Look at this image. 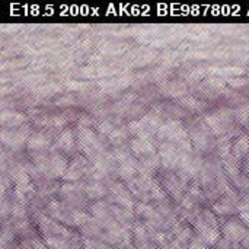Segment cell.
Masks as SVG:
<instances>
[{
  "label": "cell",
  "mask_w": 249,
  "mask_h": 249,
  "mask_svg": "<svg viewBox=\"0 0 249 249\" xmlns=\"http://www.w3.org/2000/svg\"><path fill=\"white\" fill-rule=\"evenodd\" d=\"M156 136L160 140H168L171 143H181L182 140L188 139L187 130L184 128V125L179 121H166L160 125V128L158 130Z\"/></svg>",
  "instance_id": "1"
},
{
  "label": "cell",
  "mask_w": 249,
  "mask_h": 249,
  "mask_svg": "<svg viewBox=\"0 0 249 249\" xmlns=\"http://www.w3.org/2000/svg\"><path fill=\"white\" fill-rule=\"evenodd\" d=\"M249 229L241 222V219H231L222 226V235L231 244L242 242L248 236Z\"/></svg>",
  "instance_id": "2"
},
{
  "label": "cell",
  "mask_w": 249,
  "mask_h": 249,
  "mask_svg": "<svg viewBox=\"0 0 249 249\" xmlns=\"http://www.w3.org/2000/svg\"><path fill=\"white\" fill-rule=\"evenodd\" d=\"M28 136H29V127L28 125L20 127L16 131H12V130H3L1 131L3 143L10 146V147H20L25 142L29 140Z\"/></svg>",
  "instance_id": "3"
},
{
  "label": "cell",
  "mask_w": 249,
  "mask_h": 249,
  "mask_svg": "<svg viewBox=\"0 0 249 249\" xmlns=\"http://www.w3.org/2000/svg\"><path fill=\"white\" fill-rule=\"evenodd\" d=\"M196 229L200 233V239L206 244V245H216L220 241V232L219 228H213L209 226L207 223H204L200 217L194 222Z\"/></svg>",
  "instance_id": "4"
},
{
  "label": "cell",
  "mask_w": 249,
  "mask_h": 249,
  "mask_svg": "<svg viewBox=\"0 0 249 249\" xmlns=\"http://www.w3.org/2000/svg\"><path fill=\"white\" fill-rule=\"evenodd\" d=\"M10 175H12V179L15 181V184H16L15 191H19V193H22L25 196L26 193H31L34 190L32 188V182H31L28 174L22 168H15L10 172Z\"/></svg>",
  "instance_id": "5"
},
{
  "label": "cell",
  "mask_w": 249,
  "mask_h": 249,
  "mask_svg": "<svg viewBox=\"0 0 249 249\" xmlns=\"http://www.w3.org/2000/svg\"><path fill=\"white\" fill-rule=\"evenodd\" d=\"M77 142H79L80 150H83L85 153L90 155L92 147L96 144L95 133L90 128H88V127H79V130H77Z\"/></svg>",
  "instance_id": "6"
},
{
  "label": "cell",
  "mask_w": 249,
  "mask_h": 249,
  "mask_svg": "<svg viewBox=\"0 0 249 249\" xmlns=\"http://www.w3.org/2000/svg\"><path fill=\"white\" fill-rule=\"evenodd\" d=\"M130 149H131V152H133L136 156H140V158H146V156L155 155V152H156V149H155V146L152 144L150 140L137 139V137H136L134 140H131Z\"/></svg>",
  "instance_id": "7"
},
{
  "label": "cell",
  "mask_w": 249,
  "mask_h": 249,
  "mask_svg": "<svg viewBox=\"0 0 249 249\" xmlns=\"http://www.w3.org/2000/svg\"><path fill=\"white\" fill-rule=\"evenodd\" d=\"M206 124L210 127V130L213 131V134L216 136H222L226 131L228 123L223 120V117L219 112H213V114H207L204 118Z\"/></svg>",
  "instance_id": "8"
},
{
  "label": "cell",
  "mask_w": 249,
  "mask_h": 249,
  "mask_svg": "<svg viewBox=\"0 0 249 249\" xmlns=\"http://www.w3.org/2000/svg\"><path fill=\"white\" fill-rule=\"evenodd\" d=\"M112 193L115 194V200H117V203L121 206V207H124L125 210H133V207H134V201H133V198H131V196L128 194V191L121 185V184H114L112 185Z\"/></svg>",
  "instance_id": "9"
},
{
  "label": "cell",
  "mask_w": 249,
  "mask_h": 249,
  "mask_svg": "<svg viewBox=\"0 0 249 249\" xmlns=\"http://www.w3.org/2000/svg\"><path fill=\"white\" fill-rule=\"evenodd\" d=\"M85 168H86V160L83 158H80V156L76 158L70 163V168L67 169V172L64 175V179H67V181H76V179H79L80 175H82V172L85 171Z\"/></svg>",
  "instance_id": "10"
},
{
  "label": "cell",
  "mask_w": 249,
  "mask_h": 249,
  "mask_svg": "<svg viewBox=\"0 0 249 249\" xmlns=\"http://www.w3.org/2000/svg\"><path fill=\"white\" fill-rule=\"evenodd\" d=\"M249 153V137L248 136H241L232 143V156L235 159H242L245 155Z\"/></svg>",
  "instance_id": "11"
},
{
  "label": "cell",
  "mask_w": 249,
  "mask_h": 249,
  "mask_svg": "<svg viewBox=\"0 0 249 249\" xmlns=\"http://www.w3.org/2000/svg\"><path fill=\"white\" fill-rule=\"evenodd\" d=\"M50 165H51V172L53 177H64L67 172V160L61 155H53L50 158Z\"/></svg>",
  "instance_id": "12"
},
{
  "label": "cell",
  "mask_w": 249,
  "mask_h": 249,
  "mask_svg": "<svg viewBox=\"0 0 249 249\" xmlns=\"http://www.w3.org/2000/svg\"><path fill=\"white\" fill-rule=\"evenodd\" d=\"M142 123H143V125L147 128V131L150 133V134H156L158 133V130L160 128V125L163 124L162 121H160V117L156 114V112H147L143 118H142Z\"/></svg>",
  "instance_id": "13"
},
{
  "label": "cell",
  "mask_w": 249,
  "mask_h": 249,
  "mask_svg": "<svg viewBox=\"0 0 249 249\" xmlns=\"http://www.w3.org/2000/svg\"><path fill=\"white\" fill-rule=\"evenodd\" d=\"M139 169V165H137V160L134 159H128L127 162L121 163L120 168H118V175L123 178V179H131L134 175H136V171Z\"/></svg>",
  "instance_id": "14"
},
{
  "label": "cell",
  "mask_w": 249,
  "mask_h": 249,
  "mask_svg": "<svg viewBox=\"0 0 249 249\" xmlns=\"http://www.w3.org/2000/svg\"><path fill=\"white\" fill-rule=\"evenodd\" d=\"M48 143H50V140H48L42 133H36V134H34V136L29 137V140H28V147H29L31 150L39 152V150L45 149V147L48 146Z\"/></svg>",
  "instance_id": "15"
},
{
  "label": "cell",
  "mask_w": 249,
  "mask_h": 249,
  "mask_svg": "<svg viewBox=\"0 0 249 249\" xmlns=\"http://www.w3.org/2000/svg\"><path fill=\"white\" fill-rule=\"evenodd\" d=\"M74 142H76V140H74L73 133H71L70 130H66V131H63V133L60 134V137L57 139L55 146L60 147V149H63V150H70V149L74 147Z\"/></svg>",
  "instance_id": "16"
},
{
  "label": "cell",
  "mask_w": 249,
  "mask_h": 249,
  "mask_svg": "<svg viewBox=\"0 0 249 249\" xmlns=\"http://www.w3.org/2000/svg\"><path fill=\"white\" fill-rule=\"evenodd\" d=\"M165 187H166V190L169 191V194L172 197H175V198H179L181 197V194H182V184L175 177L168 178L166 182H165Z\"/></svg>",
  "instance_id": "17"
},
{
  "label": "cell",
  "mask_w": 249,
  "mask_h": 249,
  "mask_svg": "<svg viewBox=\"0 0 249 249\" xmlns=\"http://www.w3.org/2000/svg\"><path fill=\"white\" fill-rule=\"evenodd\" d=\"M25 121V117L22 114H15V112H4L1 117V123L7 127H15L19 125Z\"/></svg>",
  "instance_id": "18"
},
{
  "label": "cell",
  "mask_w": 249,
  "mask_h": 249,
  "mask_svg": "<svg viewBox=\"0 0 249 249\" xmlns=\"http://www.w3.org/2000/svg\"><path fill=\"white\" fill-rule=\"evenodd\" d=\"M44 241L47 247H51L53 249H71L70 244L64 238H55V236H44Z\"/></svg>",
  "instance_id": "19"
},
{
  "label": "cell",
  "mask_w": 249,
  "mask_h": 249,
  "mask_svg": "<svg viewBox=\"0 0 249 249\" xmlns=\"http://www.w3.org/2000/svg\"><path fill=\"white\" fill-rule=\"evenodd\" d=\"M198 149H206L207 144H209V140H207V133L206 130H196L193 133V140H191Z\"/></svg>",
  "instance_id": "20"
},
{
  "label": "cell",
  "mask_w": 249,
  "mask_h": 249,
  "mask_svg": "<svg viewBox=\"0 0 249 249\" xmlns=\"http://www.w3.org/2000/svg\"><path fill=\"white\" fill-rule=\"evenodd\" d=\"M86 193L90 198H101L105 196V188L99 182H92L86 187Z\"/></svg>",
  "instance_id": "21"
},
{
  "label": "cell",
  "mask_w": 249,
  "mask_h": 249,
  "mask_svg": "<svg viewBox=\"0 0 249 249\" xmlns=\"http://www.w3.org/2000/svg\"><path fill=\"white\" fill-rule=\"evenodd\" d=\"M70 220H71L73 225L80 226V228L86 226V225L90 222L89 216H88L86 213H83V212H71V213H70Z\"/></svg>",
  "instance_id": "22"
},
{
  "label": "cell",
  "mask_w": 249,
  "mask_h": 249,
  "mask_svg": "<svg viewBox=\"0 0 249 249\" xmlns=\"http://www.w3.org/2000/svg\"><path fill=\"white\" fill-rule=\"evenodd\" d=\"M238 214H239L241 222L249 229V198L245 200V201H242L238 206Z\"/></svg>",
  "instance_id": "23"
},
{
  "label": "cell",
  "mask_w": 249,
  "mask_h": 249,
  "mask_svg": "<svg viewBox=\"0 0 249 249\" xmlns=\"http://www.w3.org/2000/svg\"><path fill=\"white\" fill-rule=\"evenodd\" d=\"M214 212L219 213V214H222V216H225V214H232V213L235 212V207H233L231 203L222 200V201H219V203L214 204Z\"/></svg>",
  "instance_id": "24"
},
{
  "label": "cell",
  "mask_w": 249,
  "mask_h": 249,
  "mask_svg": "<svg viewBox=\"0 0 249 249\" xmlns=\"http://www.w3.org/2000/svg\"><path fill=\"white\" fill-rule=\"evenodd\" d=\"M236 115V120L241 123V124H248L249 123V105H244L241 108L236 109L235 112Z\"/></svg>",
  "instance_id": "25"
},
{
  "label": "cell",
  "mask_w": 249,
  "mask_h": 249,
  "mask_svg": "<svg viewBox=\"0 0 249 249\" xmlns=\"http://www.w3.org/2000/svg\"><path fill=\"white\" fill-rule=\"evenodd\" d=\"M109 139H111L112 143L118 144V143H121V142H124V140L127 139V131H125L124 128H115V130L109 134Z\"/></svg>",
  "instance_id": "26"
},
{
  "label": "cell",
  "mask_w": 249,
  "mask_h": 249,
  "mask_svg": "<svg viewBox=\"0 0 249 249\" xmlns=\"http://www.w3.org/2000/svg\"><path fill=\"white\" fill-rule=\"evenodd\" d=\"M137 214L142 216V217H146V219H150L153 216V209L146 204V203H142V204H137Z\"/></svg>",
  "instance_id": "27"
},
{
  "label": "cell",
  "mask_w": 249,
  "mask_h": 249,
  "mask_svg": "<svg viewBox=\"0 0 249 249\" xmlns=\"http://www.w3.org/2000/svg\"><path fill=\"white\" fill-rule=\"evenodd\" d=\"M181 102H182V104H185V107H188V108H191V109H200V108H201V102H200V101H197V99H194L193 96L182 98V99H181Z\"/></svg>",
  "instance_id": "28"
},
{
  "label": "cell",
  "mask_w": 249,
  "mask_h": 249,
  "mask_svg": "<svg viewBox=\"0 0 249 249\" xmlns=\"http://www.w3.org/2000/svg\"><path fill=\"white\" fill-rule=\"evenodd\" d=\"M225 166H226V169L232 174V175H238V172H239V169H238V163L233 160L232 162V158H229V159H226V163H225Z\"/></svg>",
  "instance_id": "29"
},
{
  "label": "cell",
  "mask_w": 249,
  "mask_h": 249,
  "mask_svg": "<svg viewBox=\"0 0 249 249\" xmlns=\"http://www.w3.org/2000/svg\"><path fill=\"white\" fill-rule=\"evenodd\" d=\"M85 249H108L105 245L93 242V241H85Z\"/></svg>",
  "instance_id": "30"
},
{
  "label": "cell",
  "mask_w": 249,
  "mask_h": 249,
  "mask_svg": "<svg viewBox=\"0 0 249 249\" xmlns=\"http://www.w3.org/2000/svg\"><path fill=\"white\" fill-rule=\"evenodd\" d=\"M188 249H207V247L201 239H194V241H191Z\"/></svg>",
  "instance_id": "31"
},
{
  "label": "cell",
  "mask_w": 249,
  "mask_h": 249,
  "mask_svg": "<svg viewBox=\"0 0 249 249\" xmlns=\"http://www.w3.org/2000/svg\"><path fill=\"white\" fill-rule=\"evenodd\" d=\"M115 128H112V125H111V123H102L101 125H99V131L101 133H105V134H111L112 131H114Z\"/></svg>",
  "instance_id": "32"
},
{
  "label": "cell",
  "mask_w": 249,
  "mask_h": 249,
  "mask_svg": "<svg viewBox=\"0 0 249 249\" xmlns=\"http://www.w3.org/2000/svg\"><path fill=\"white\" fill-rule=\"evenodd\" d=\"M12 214H13V217H23L25 216V209L22 206H13L12 207Z\"/></svg>",
  "instance_id": "33"
},
{
  "label": "cell",
  "mask_w": 249,
  "mask_h": 249,
  "mask_svg": "<svg viewBox=\"0 0 249 249\" xmlns=\"http://www.w3.org/2000/svg\"><path fill=\"white\" fill-rule=\"evenodd\" d=\"M32 249H47V245L44 242H41L39 239H34L32 241Z\"/></svg>",
  "instance_id": "34"
},
{
  "label": "cell",
  "mask_w": 249,
  "mask_h": 249,
  "mask_svg": "<svg viewBox=\"0 0 249 249\" xmlns=\"http://www.w3.org/2000/svg\"><path fill=\"white\" fill-rule=\"evenodd\" d=\"M73 190H74V187H73V185H71V184H70V185H69V184H67V185H64V188H63V190H61V191H63V193H69V191H70V193H71V191H73Z\"/></svg>",
  "instance_id": "35"
},
{
  "label": "cell",
  "mask_w": 249,
  "mask_h": 249,
  "mask_svg": "<svg viewBox=\"0 0 249 249\" xmlns=\"http://www.w3.org/2000/svg\"><path fill=\"white\" fill-rule=\"evenodd\" d=\"M242 247L245 249H249V233H248V236L242 241Z\"/></svg>",
  "instance_id": "36"
}]
</instances>
